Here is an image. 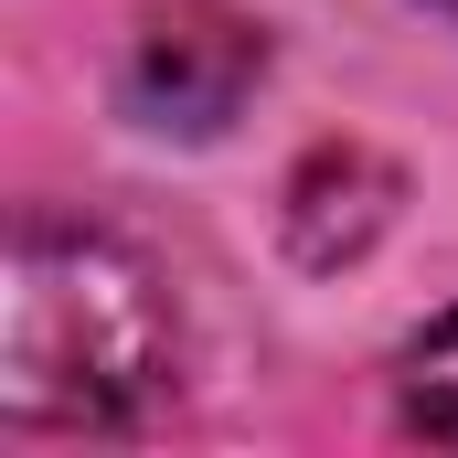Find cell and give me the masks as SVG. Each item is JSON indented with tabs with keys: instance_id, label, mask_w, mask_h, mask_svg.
I'll return each mask as SVG.
<instances>
[{
	"instance_id": "obj_1",
	"label": "cell",
	"mask_w": 458,
	"mask_h": 458,
	"mask_svg": "<svg viewBox=\"0 0 458 458\" xmlns=\"http://www.w3.org/2000/svg\"><path fill=\"white\" fill-rule=\"evenodd\" d=\"M182 384V320L160 277L86 225H21L11 245V331H0V416L11 427H149Z\"/></svg>"
},
{
	"instance_id": "obj_2",
	"label": "cell",
	"mask_w": 458,
	"mask_h": 458,
	"mask_svg": "<svg viewBox=\"0 0 458 458\" xmlns=\"http://www.w3.org/2000/svg\"><path fill=\"white\" fill-rule=\"evenodd\" d=\"M267 75V32L234 0H149L128 32V107L171 139H214Z\"/></svg>"
},
{
	"instance_id": "obj_3",
	"label": "cell",
	"mask_w": 458,
	"mask_h": 458,
	"mask_svg": "<svg viewBox=\"0 0 458 458\" xmlns=\"http://www.w3.org/2000/svg\"><path fill=\"white\" fill-rule=\"evenodd\" d=\"M394 203H405V182H394L384 149L320 139V149L299 160V182H288V256H299V267H352L373 234L394 225Z\"/></svg>"
},
{
	"instance_id": "obj_4",
	"label": "cell",
	"mask_w": 458,
	"mask_h": 458,
	"mask_svg": "<svg viewBox=\"0 0 458 458\" xmlns=\"http://www.w3.org/2000/svg\"><path fill=\"white\" fill-rule=\"evenodd\" d=\"M394 405H405L416 437L458 448V310H448V320H427V331L405 342V362H394Z\"/></svg>"
},
{
	"instance_id": "obj_5",
	"label": "cell",
	"mask_w": 458,
	"mask_h": 458,
	"mask_svg": "<svg viewBox=\"0 0 458 458\" xmlns=\"http://www.w3.org/2000/svg\"><path fill=\"white\" fill-rule=\"evenodd\" d=\"M437 11H458V0H437Z\"/></svg>"
}]
</instances>
